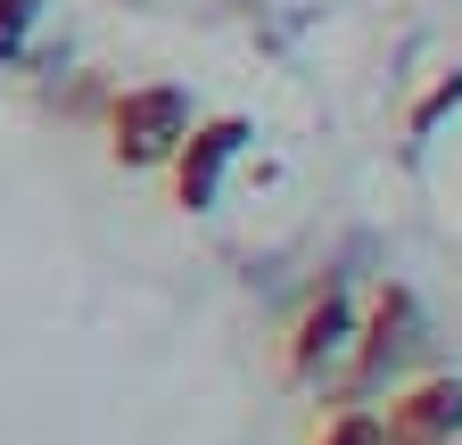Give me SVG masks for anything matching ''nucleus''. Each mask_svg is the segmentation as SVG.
Masks as SVG:
<instances>
[{
    "instance_id": "obj_3",
    "label": "nucleus",
    "mask_w": 462,
    "mask_h": 445,
    "mask_svg": "<svg viewBox=\"0 0 462 445\" xmlns=\"http://www.w3.org/2000/svg\"><path fill=\"white\" fill-rule=\"evenodd\" d=\"M231 149H240V124H215V132L199 141V165L182 157V198H207V190H215V165H223Z\"/></svg>"
},
{
    "instance_id": "obj_1",
    "label": "nucleus",
    "mask_w": 462,
    "mask_h": 445,
    "mask_svg": "<svg viewBox=\"0 0 462 445\" xmlns=\"http://www.w3.org/2000/svg\"><path fill=\"white\" fill-rule=\"evenodd\" d=\"M173 124H182V99H173V91H141L125 116H116V132H125V157H157Z\"/></svg>"
},
{
    "instance_id": "obj_4",
    "label": "nucleus",
    "mask_w": 462,
    "mask_h": 445,
    "mask_svg": "<svg viewBox=\"0 0 462 445\" xmlns=\"http://www.w3.org/2000/svg\"><path fill=\"white\" fill-rule=\"evenodd\" d=\"M372 437H380L372 421H338V429H330V445H372Z\"/></svg>"
},
{
    "instance_id": "obj_2",
    "label": "nucleus",
    "mask_w": 462,
    "mask_h": 445,
    "mask_svg": "<svg viewBox=\"0 0 462 445\" xmlns=\"http://www.w3.org/2000/svg\"><path fill=\"white\" fill-rule=\"evenodd\" d=\"M446 429H462V387L454 379H430L421 396H404L396 437H446Z\"/></svg>"
}]
</instances>
